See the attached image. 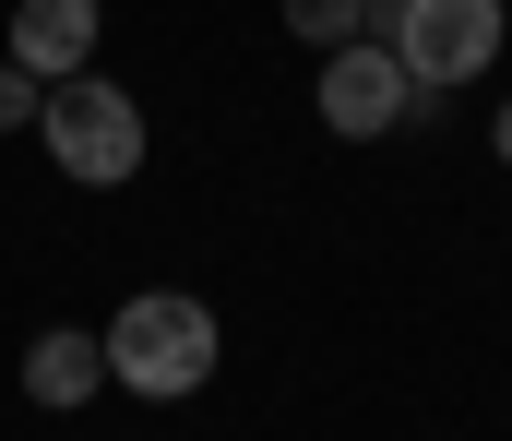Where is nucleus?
<instances>
[{"label":"nucleus","instance_id":"3","mask_svg":"<svg viewBox=\"0 0 512 441\" xmlns=\"http://www.w3.org/2000/svg\"><path fill=\"white\" fill-rule=\"evenodd\" d=\"M501 24H512V0H393L382 48L417 72V96H441V84H477L501 60Z\"/></svg>","mask_w":512,"mask_h":441},{"label":"nucleus","instance_id":"4","mask_svg":"<svg viewBox=\"0 0 512 441\" xmlns=\"http://www.w3.org/2000/svg\"><path fill=\"white\" fill-rule=\"evenodd\" d=\"M441 96H417V72L393 60L382 36H346V48H322V132L334 144H382L393 120H429Z\"/></svg>","mask_w":512,"mask_h":441},{"label":"nucleus","instance_id":"7","mask_svg":"<svg viewBox=\"0 0 512 441\" xmlns=\"http://www.w3.org/2000/svg\"><path fill=\"white\" fill-rule=\"evenodd\" d=\"M358 24H370V0H286V36L298 48H346Z\"/></svg>","mask_w":512,"mask_h":441},{"label":"nucleus","instance_id":"9","mask_svg":"<svg viewBox=\"0 0 512 441\" xmlns=\"http://www.w3.org/2000/svg\"><path fill=\"white\" fill-rule=\"evenodd\" d=\"M489 155H501V167H512V96H501V120H489Z\"/></svg>","mask_w":512,"mask_h":441},{"label":"nucleus","instance_id":"6","mask_svg":"<svg viewBox=\"0 0 512 441\" xmlns=\"http://www.w3.org/2000/svg\"><path fill=\"white\" fill-rule=\"evenodd\" d=\"M24 394H36L48 418L96 406V394H108V346H96L84 322H36V346H24Z\"/></svg>","mask_w":512,"mask_h":441},{"label":"nucleus","instance_id":"1","mask_svg":"<svg viewBox=\"0 0 512 441\" xmlns=\"http://www.w3.org/2000/svg\"><path fill=\"white\" fill-rule=\"evenodd\" d=\"M96 346H108V394H143V406L203 394V382H215V358H227L215 310H203L191 287H131V298H120V322H108Z\"/></svg>","mask_w":512,"mask_h":441},{"label":"nucleus","instance_id":"8","mask_svg":"<svg viewBox=\"0 0 512 441\" xmlns=\"http://www.w3.org/2000/svg\"><path fill=\"white\" fill-rule=\"evenodd\" d=\"M36 108H48V84H36V72H24V60H0V132H24V120H36Z\"/></svg>","mask_w":512,"mask_h":441},{"label":"nucleus","instance_id":"2","mask_svg":"<svg viewBox=\"0 0 512 441\" xmlns=\"http://www.w3.org/2000/svg\"><path fill=\"white\" fill-rule=\"evenodd\" d=\"M36 144H48V167H60L72 191H131V179H143V155H155V132H143V96H131V84L72 72V84H48Z\"/></svg>","mask_w":512,"mask_h":441},{"label":"nucleus","instance_id":"5","mask_svg":"<svg viewBox=\"0 0 512 441\" xmlns=\"http://www.w3.org/2000/svg\"><path fill=\"white\" fill-rule=\"evenodd\" d=\"M96 36H108V0H12L0 60H24L36 84H72V72H96Z\"/></svg>","mask_w":512,"mask_h":441}]
</instances>
